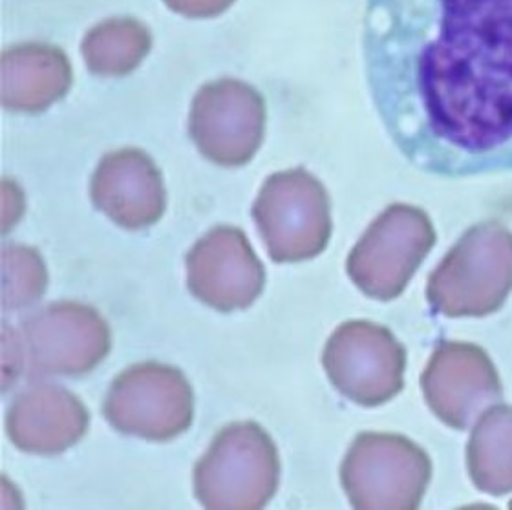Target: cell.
<instances>
[{"mask_svg":"<svg viewBox=\"0 0 512 510\" xmlns=\"http://www.w3.org/2000/svg\"><path fill=\"white\" fill-rule=\"evenodd\" d=\"M364 63L384 127L417 169L512 172V0H368Z\"/></svg>","mask_w":512,"mask_h":510,"instance_id":"cell-1","label":"cell"},{"mask_svg":"<svg viewBox=\"0 0 512 510\" xmlns=\"http://www.w3.org/2000/svg\"><path fill=\"white\" fill-rule=\"evenodd\" d=\"M512 293V231L485 220L465 231L428 278V304L450 319L489 317Z\"/></svg>","mask_w":512,"mask_h":510,"instance_id":"cell-2","label":"cell"},{"mask_svg":"<svg viewBox=\"0 0 512 510\" xmlns=\"http://www.w3.org/2000/svg\"><path fill=\"white\" fill-rule=\"evenodd\" d=\"M280 459L275 441L258 423L222 428L194 468V494L205 509H264L275 496Z\"/></svg>","mask_w":512,"mask_h":510,"instance_id":"cell-3","label":"cell"},{"mask_svg":"<svg viewBox=\"0 0 512 510\" xmlns=\"http://www.w3.org/2000/svg\"><path fill=\"white\" fill-rule=\"evenodd\" d=\"M430 479L427 452L401 434H359L341 465L342 489L359 510L419 509Z\"/></svg>","mask_w":512,"mask_h":510,"instance_id":"cell-4","label":"cell"},{"mask_svg":"<svg viewBox=\"0 0 512 510\" xmlns=\"http://www.w3.org/2000/svg\"><path fill=\"white\" fill-rule=\"evenodd\" d=\"M253 218L278 264L306 262L330 244V196L306 169L271 174L253 205Z\"/></svg>","mask_w":512,"mask_h":510,"instance_id":"cell-5","label":"cell"},{"mask_svg":"<svg viewBox=\"0 0 512 510\" xmlns=\"http://www.w3.org/2000/svg\"><path fill=\"white\" fill-rule=\"evenodd\" d=\"M436 244L428 214L394 203L375 218L346 260V273L366 297L388 302L405 291Z\"/></svg>","mask_w":512,"mask_h":510,"instance_id":"cell-6","label":"cell"},{"mask_svg":"<svg viewBox=\"0 0 512 510\" xmlns=\"http://www.w3.org/2000/svg\"><path fill=\"white\" fill-rule=\"evenodd\" d=\"M103 415L121 434L172 441L191 428L194 392L178 368L141 362L119 373L110 384Z\"/></svg>","mask_w":512,"mask_h":510,"instance_id":"cell-7","label":"cell"},{"mask_svg":"<svg viewBox=\"0 0 512 510\" xmlns=\"http://www.w3.org/2000/svg\"><path fill=\"white\" fill-rule=\"evenodd\" d=\"M322 366L339 394L375 408L401 394L406 350L388 328L370 320H348L331 333Z\"/></svg>","mask_w":512,"mask_h":510,"instance_id":"cell-8","label":"cell"},{"mask_svg":"<svg viewBox=\"0 0 512 510\" xmlns=\"http://www.w3.org/2000/svg\"><path fill=\"white\" fill-rule=\"evenodd\" d=\"M21 342L32 375L77 377L107 359L112 333L97 309L64 300L24 317Z\"/></svg>","mask_w":512,"mask_h":510,"instance_id":"cell-9","label":"cell"},{"mask_svg":"<svg viewBox=\"0 0 512 510\" xmlns=\"http://www.w3.org/2000/svg\"><path fill=\"white\" fill-rule=\"evenodd\" d=\"M264 132L266 101L244 81H214L192 101L189 134L202 156L220 167H242L253 160Z\"/></svg>","mask_w":512,"mask_h":510,"instance_id":"cell-10","label":"cell"},{"mask_svg":"<svg viewBox=\"0 0 512 510\" xmlns=\"http://www.w3.org/2000/svg\"><path fill=\"white\" fill-rule=\"evenodd\" d=\"M428 408L454 430H469L500 403L503 386L489 353L472 342H441L421 375Z\"/></svg>","mask_w":512,"mask_h":510,"instance_id":"cell-11","label":"cell"},{"mask_svg":"<svg viewBox=\"0 0 512 510\" xmlns=\"http://www.w3.org/2000/svg\"><path fill=\"white\" fill-rule=\"evenodd\" d=\"M264 286V264L238 227H214L187 255V287L192 297L216 311L249 308Z\"/></svg>","mask_w":512,"mask_h":510,"instance_id":"cell-12","label":"cell"},{"mask_svg":"<svg viewBox=\"0 0 512 510\" xmlns=\"http://www.w3.org/2000/svg\"><path fill=\"white\" fill-rule=\"evenodd\" d=\"M90 194L97 211L128 231L158 224L167 207L160 169L139 149L116 150L99 161Z\"/></svg>","mask_w":512,"mask_h":510,"instance_id":"cell-13","label":"cell"},{"mask_svg":"<svg viewBox=\"0 0 512 510\" xmlns=\"http://www.w3.org/2000/svg\"><path fill=\"white\" fill-rule=\"evenodd\" d=\"M90 425L85 404L63 386L33 383L13 399L6 432L15 447L35 456H57L79 443Z\"/></svg>","mask_w":512,"mask_h":510,"instance_id":"cell-14","label":"cell"},{"mask_svg":"<svg viewBox=\"0 0 512 510\" xmlns=\"http://www.w3.org/2000/svg\"><path fill=\"white\" fill-rule=\"evenodd\" d=\"M2 105L37 114L63 99L72 86V66L50 44H19L2 54Z\"/></svg>","mask_w":512,"mask_h":510,"instance_id":"cell-15","label":"cell"},{"mask_svg":"<svg viewBox=\"0 0 512 510\" xmlns=\"http://www.w3.org/2000/svg\"><path fill=\"white\" fill-rule=\"evenodd\" d=\"M467 468L481 492L491 496L512 492V406L494 404L472 425Z\"/></svg>","mask_w":512,"mask_h":510,"instance_id":"cell-16","label":"cell"},{"mask_svg":"<svg viewBox=\"0 0 512 510\" xmlns=\"http://www.w3.org/2000/svg\"><path fill=\"white\" fill-rule=\"evenodd\" d=\"M150 46L152 37L145 24L118 17L103 21L86 33L81 52L94 74L116 77L136 70L149 55Z\"/></svg>","mask_w":512,"mask_h":510,"instance_id":"cell-17","label":"cell"},{"mask_svg":"<svg viewBox=\"0 0 512 510\" xmlns=\"http://www.w3.org/2000/svg\"><path fill=\"white\" fill-rule=\"evenodd\" d=\"M48 271L41 255L26 245H4L2 249V306L22 309L43 297Z\"/></svg>","mask_w":512,"mask_h":510,"instance_id":"cell-18","label":"cell"},{"mask_svg":"<svg viewBox=\"0 0 512 510\" xmlns=\"http://www.w3.org/2000/svg\"><path fill=\"white\" fill-rule=\"evenodd\" d=\"M163 2L183 17L203 19V17H216L224 13L233 6L235 0H163Z\"/></svg>","mask_w":512,"mask_h":510,"instance_id":"cell-19","label":"cell"},{"mask_svg":"<svg viewBox=\"0 0 512 510\" xmlns=\"http://www.w3.org/2000/svg\"><path fill=\"white\" fill-rule=\"evenodd\" d=\"M509 507H511V509H512V501H511V505H509Z\"/></svg>","mask_w":512,"mask_h":510,"instance_id":"cell-20","label":"cell"}]
</instances>
